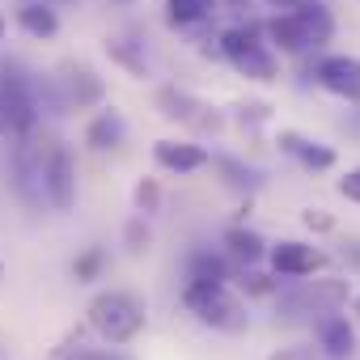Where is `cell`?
Wrapping results in <instances>:
<instances>
[{
	"mask_svg": "<svg viewBox=\"0 0 360 360\" xmlns=\"http://www.w3.org/2000/svg\"><path fill=\"white\" fill-rule=\"evenodd\" d=\"M221 169L229 174V187H238V191H255L259 187V174L255 169H242L238 161H221Z\"/></svg>",
	"mask_w": 360,
	"mask_h": 360,
	"instance_id": "obj_22",
	"label": "cell"
},
{
	"mask_svg": "<svg viewBox=\"0 0 360 360\" xmlns=\"http://www.w3.org/2000/svg\"><path fill=\"white\" fill-rule=\"evenodd\" d=\"M318 81H322L330 94H339V98H347V102H360V60H352V56H330V60L318 64Z\"/></svg>",
	"mask_w": 360,
	"mask_h": 360,
	"instance_id": "obj_9",
	"label": "cell"
},
{
	"mask_svg": "<svg viewBox=\"0 0 360 360\" xmlns=\"http://www.w3.org/2000/svg\"><path fill=\"white\" fill-rule=\"evenodd\" d=\"M225 246H229V255H233L238 263H259V259L267 255V246H263V238H259L255 229H229V233H225Z\"/></svg>",
	"mask_w": 360,
	"mask_h": 360,
	"instance_id": "obj_15",
	"label": "cell"
},
{
	"mask_svg": "<svg viewBox=\"0 0 360 360\" xmlns=\"http://www.w3.org/2000/svg\"><path fill=\"white\" fill-rule=\"evenodd\" d=\"M250 43H259V26H233V30L221 34V51H225V56H238V51L250 47Z\"/></svg>",
	"mask_w": 360,
	"mask_h": 360,
	"instance_id": "obj_19",
	"label": "cell"
},
{
	"mask_svg": "<svg viewBox=\"0 0 360 360\" xmlns=\"http://www.w3.org/2000/svg\"><path fill=\"white\" fill-rule=\"evenodd\" d=\"M18 22H22V30L34 34V39H51V34L60 30V18H56V9H47V5H26V9H18Z\"/></svg>",
	"mask_w": 360,
	"mask_h": 360,
	"instance_id": "obj_14",
	"label": "cell"
},
{
	"mask_svg": "<svg viewBox=\"0 0 360 360\" xmlns=\"http://www.w3.org/2000/svg\"><path fill=\"white\" fill-rule=\"evenodd\" d=\"M339 195H347L352 204H360V169H352L347 178H339Z\"/></svg>",
	"mask_w": 360,
	"mask_h": 360,
	"instance_id": "obj_25",
	"label": "cell"
},
{
	"mask_svg": "<svg viewBox=\"0 0 360 360\" xmlns=\"http://www.w3.org/2000/svg\"><path fill=\"white\" fill-rule=\"evenodd\" d=\"M347 297H352L347 280H314V284H301V288H292L288 297H280V314H284V318H297V314H326V309L347 305Z\"/></svg>",
	"mask_w": 360,
	"mask_h": 360,
	"instance_id": "obj_4",
	"label": "cell"
},
{
	"mask_svg": "<svg viewBox=\"0 0 360 360\" xmlns=\"http://www.w3.org/2000/svg\"><path fill=\"white\" fill-rule=\"evenodd\" d=\"M157 200H161L157 183H140V187H136V208H140V212H157Z\"/></svg>",
	"mask_w": 360,
	"mask_h": 360,
	"instance_id": "obj_24",
	"label": "cell"
},
{
	"mask_svg": "<svg viewBox=\"0 0 360 360\" xmlns=\"http://www.w3.org/2000/svg\"><path fill=\"white\" fill-rule=\"evenodd\" d=\"M233 60V68L242 72V77H250V81H276V56L263 47V43H250V47H242L238 56H229Z\"/></svg>",
	"mask_w": 360,
	"mask_h": 360,
	"instance_id": "obj_12",
	"label": "cell"
},
{
	"mask_svg": "<svg viewBox=\"0 0 360 360\" xmlns=\"http://www.w3.org/2000/svg\"><path fill=\"white\" fill-rule=\"evenodd\" d=\"M119 5H127V0H119Z\"/></svg>",
	"mask_w": 360,
	"mask_h": 360,
	"instance_id": "obj_33",
	"label": "cell"
},
{
	"mask_svg": "<svg viewBox=\"0 0 360 360\" xmlns=\"http://www.w3.org/2000/svg\"><path fill=\"white\" fill-rule=\"evenodd\" d=\"M43 195L60 212H68L77 204V165H72V153L64 144H51L47 148V161H43Z\"/></svg>",
	"mask_w": 360,
	"mask_h": 360,
	"instance_id": "obj_5",
	"label": "cell"
},
{
	"mask_svg": "<svg viewBox=\"0 0 360 360\" xmlns=\"http://www.w3.org/2000/svg\"><path fill=\"white\" fill-rule=\"evenodd\" d=\"M0 115H5V131L30 136L39 123V102L22 68H0Z\"/></svg>",
	"mask_w": 360,
	"mask_h": 360,
	"instance_id": "obj_3",
	"label": "cell"
},
{
	"mask_svg": "<svg viewBox=\"0 0 360 360\" xmlns=\"http://www.w3.org/2000/svg\"><path fill=\"white\" fill-rule=\"evenodd\" d=\"M89 326L106 339V343H127L140 335L144 326V301L136 292H123V288H106L89 301Z\"/></svg>",
	"mask_w": 360,
	"mask_h": 360,
	"instance_id": "obj_1",
	"label": "cell"
},
{
	"mask_svg": "<svg viewBox=\"0 0 360 360\" xmlns=\"http://www.w3.org/2000/svg\"><path fill=\"white\" fill-rule=\"evenodd\" d=\"M102 360H131L127 352H115V347H102Z\"/></svg>",
	"mask_w": 360,
	"mask_h": 360,
	"instance_id": "obj_28",
	"label": "cell"
},
{
	"mask_svg": "<svg viewBox=\"0 0 360 360\" xmlns=\"http://www.w3.org/2000/svg\"><path fill=\"white\" fill-rule=\"evenodd\" d=\"M314 330H318V343H322V356H326V360H352V352H356V330H352L347 318H339L335 309H326Z\"/></svg>",
	"mask_w": 360,
	"mask_h": 360,
	"instance_id": "obj_8",
	"label": "cell"
},
{
	"mask_svg": "<svg viewBox=\"0 0 360 360\" xmlns=\"http://www.w3.org/2000/svg\"><path fill=\"white\" fill-rule=\"evenodd\" d=\"M288 18H292V26H297L301 51H305V47H322V43H330V34H335V22H330L326 5H318V0H301Z\"/></svg>",
	"mask_w": 360,
	"mask_h": 360,
	"instance_id": "obj_6",
	"label": "cell"
},
{
	"mask_svg": "<svg viewBox=\"0 0 360 360\" xmlns=\"http://www.w3.org/2000/svg\"><path fill=\"white\" fill-rule=\"evenodd\" d=\"M280 148L288 157H297L305 169H330L335 165V148H326V144H318V140H309L301 131H280Z\"/></svg>",
	"mask_w": 360,
	"mask_h": 360,
	"instance_id": "obj_11",
	"label": "cell"
},
{
	"mask_svg": "<svg viewBox=\"0 0 360 360\" xmlns=\"http://www.w3.org/2000/svg\"><path fill=\"white\" fill-rule=\"evenodd\" d=\"M301 221H305L309 229H318V233H326V229H335V221H330V217H326L322 208H309V212H305Z\"/></svg>",
	"mask_w": 360,
	"mask_h": 360,
	"instance_id": "obj_26",
	"label": "cell"
},
{
	"mask_svg": "<svg viewBox=\"0 0 360 360\" xmlns=\"http://www.w3.org/2000/svg\"><path fill=\"white\" fill-rule=\"evenodd\" d=\"M0 136H5V115H0Z\"/></svg>",
	"mask_w": 360,
	"mask_h": 360,
	"instance_id": "obj_32",
	"label": "cell"
},
{
	"mask_svg": "<svg viewBox=\"0 0 360 360\" xmlns=\"http://www.w3.org/2000/svg\"><path fill=\"white\" fill-rule=\"evenodd\" d=\"M102 259H106V255H102V246H89V250H85V255L72 263V276H77L81 284H85V280H98V271H102Z\"/></svg>",
	"mask_w": 360,
	"mask_h": 360,
	"instance_id": "obj_21",
	"label": "cell"
},
{
	"mask_svg": "<svg viewBox=\"0 0 360 360\" xmlns=\"http://www.w3.org/2000/svg\"><path fill=\"white\" fill-rule=\"evenodd\" d=\"M0 43H5V13H0Z\"/></svg>",
	"mask_w": 360,
	"mask_h": 360,
	"instance_id": "obj_31",
	"label": "cell"
},
{
	"mask_svg": "<svg viewBox=\"0 0 360 360\" xmlns=\"http://www.w3.org/2000/svg\"><path fill=\"white\" fill-rule=\"evenodd\" d=\"M187 309L204 322V326H212V330H225V335H242L246 326H250V318H246V305L225 288V284H212V280H191L187 284Z\"/></svg>",
	"mask_w": 360,
	"mask_h": 360,
	"instance_id": "obj_2",
	"label": "cell"
},
{
	"mask_svg": "<svg viewBox=\"0 0 360 360\" xmlns=\"http://www.w3.org/2000/svg\"><path fill=\"white\" fill-rule=\"evenodd\" d=\"M68 98H72L77 106L98 102V98H102V81H98L89 68H68Z\"/></svg>",
	"mask_w": 360,
	"mask_h": 360,
	"instance_id": "obj_16",
	"label": "cell"
},
{
	"mask_svg": "<svg viewBox=\"0 0 360 360\" xmlns=\"http://www.w3.org/2000/svg\"><path fill=\"white\" fill-rule=\"evenodd\" d=\"M267 34L280 43V51H301V39H297V26H292V18H276V22L267 26Z\"/></svg>",
	"mask_w": 360,
	"mask_h": 360,
	"instance_id": "obj_20",
	"label": "cell"
},
{
	"mask_svg": "<svg viewBox=\"0 0 360 360\" xmlns=\"http://www.w3.org/2000/svg\"><path fill=\"white\" fill-rule=\"evenodd\" d=\"M165 9H169V26H191L212 13V0H165Z\"/></svg>",
	"mask_w": 360,
	"mask_h": 360,
	"instance_id": "obj_17",
	"label": "cell"
},
{
	"mask_svg": "<svg viewBox=\"0 0 360 360\" xmlns=\"http://www.w3.org/2000/svg\"><path fill=\"white\" fill-rule=\"evenodd\" d=\"M347 301H352V314H356V326H360V292H356V297H347Z\"/></svg>",
	"mask_w": 360,
	"mask_h": 360,
	"instance_id": "obj_30",
	"label": "cell"
},
{
	"mask_svg": "<svg viewBox=\"0 0 360 360\" xmlns=\"http://www.w3.org/2000/svg\"><path fill=\"white\" fill-rule=\"evenodd\" d=\"M191 280L225 284V280H229V267H225V259H217V255H195V259H191Z\"/></svg>",
	"mask_w": 360,
	"mask_h": 360,
	"instance_id": "obj_18",
	"label": "cell"
},
{
	"mask_svg": "<svg viewBox=\"0 0 360 360\" xmlns=\"http://www.w3.org/2000/svg\"><path fill=\"white\" fill-rule=\"evenodd\" d=\"M246 288H250V292H271L267 276H246Z\"/></svg>",
	"mask_w": 360,
	"mask_h": 360,
	"instance_id": "obj_27",
	"label": "cell"
},
{
	"mask_svg": "<svg viewBox=\"0 0 360 360\" xmlns=\"http://www.w3.org/2000/svg\"><path fill=\"white\" fill-rule=\"evenodd\" d=\"M144 246H148V225H144V217H136V221L127 225V250L140 255Z\"/></svg>",
	"mask_w": 360,
	"mask_h": 360,
	"instance_id": "obj_23",
	"label": "cell"
},
{
	"mask_svg": "<svg viewBox=\"0 0 360 360\" xmlns=\"http://www.w3.org/2000/svg\"><path fill=\"white\" fill-rule=\"evenodd\" d=\"M267 5H276V9H297L301 0H267Z\"/></svg>",
	"mask_w": 360,
	"mask_h": 360,
	"instance_id": "obj_29",
	"label": "cell"
},
{
	"mask_svg": "<svg viewBox=\"0 0 360 360\" xmlns=\"http://www.w3.org/2000/svg\"><path fill=\"white\" fill-rule=\"evenodd\" d=\"M123 136H127V123H123V115L110 106V110H102L94 123H89V131H85V140L98 148V153H106V148H119L123 144Z\"/></svg>",
	"mask_w": 360,
	"mask_h": 360,
	"instance_id": "obj_13",
	"label": "cell"
},
{
	"mask_svg": "<svg viewBox=\"0 0 360 360\" xmlns=\"http://www.w3.org/2000/svg\"><path fill=\"white\" fill-rule=\"evenodd\" d=\"M153 157H157L161 169H174V174H187V169L208 165V153L200 144H183V140H157L153 144Z\"/></svg>",
	"mask_w": 360,
	"mask_h": 360,
	"instance_id": "obj_10",
	"label": "cell"
},
{
	"mask_svg": "<svg viewBox=\"0 0 360 360\" xmlns=\"http://www.w3.org/2000/svg\"><path fill=\"white\" fill-rule=\"evenodd\" d=\"M326 263V255L322 250H314V246H305V242H280V246H271V267H276V276H314L318 267Z\"/></svg>",
	"mask_w": 360,
	"mask_h": 360,
	"instance_id": "obj_7",
	"label": "cell"
}]
</instances>
